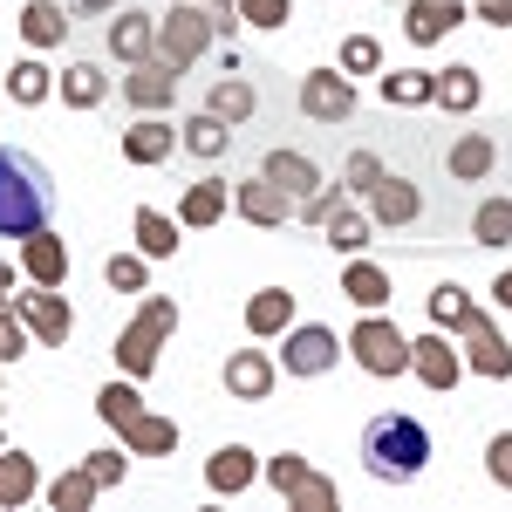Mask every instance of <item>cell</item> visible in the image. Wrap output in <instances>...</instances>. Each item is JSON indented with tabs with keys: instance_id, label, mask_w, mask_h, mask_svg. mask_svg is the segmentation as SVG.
Instances as JSON below:
<instances>
[{
	"instance_id": "obj_8",
	"label": "cell",
	"mask_w": 512,
	"mask_h": 512,
	"mask_svg": "<svg viewBox=\"0 0 512 512\" xmlns=\"http://www.w3.org/2000/svg\"><path fill=\"white\" fill-rule=\"evenodd\" d=\"M7 301H14V315L28 321V335H35L41 349H62V342H69L76 315H69V301H62L55 287H28V294H7Z\"/></svg>"
},
{
	"instance_id": "obj_35",
	"label": "cell",
	"mask_w": 512,
	"mask_h": 512,
	"mask_svg": "<svg viewBox=\"0 0 512 512\" xmlns=\"http://www.w3.org/2000/svg\"><path fill=\"white\" fill-rule=\"evenodd\" d=\"M123 444H130V458H171V451H178V424L144 410V417H137V424L123 431Z\"/></svg>"
},
{
	"instance_id": "obj_53",
	"label": "cell",
	"mask_w": 512,
	"mask_h": 512,
	"mask_svg": "<svg viewBox=\"0 0 512 512\" xmlns=\"http://www.w3.org/2000/svg\"><path fill=\"white\" fill-rule=\"evenodd\" d=\"M69 14H117V0H76Z\"/></svg>"
},
{
	"instance_id": "obj_32",
	"label": "cell",
	"mask_w": 512,
	"mask_h": 512,
	"mask_svg": "<svg viewBox=\"0 0 512 512\" xmlns=\"http://www.w3.org/2000/svg\"><path fill=\"white\" fill-rule=\"evenodd\" d=\"M383 103L390 110H424V103H437V69H396V76H383Z\"/></svg>"
},
{
	"instance_id": "obj_2",
	"label": "cell",
	"mask_w": 512,
	"mask_h": 512,
	"mask_svg": "<svg viewBox=\"0 0 512 512\" xmlns=\"http://www.w3.org/2000/svg\"><path fill=\"white\" fill-rule=\"evenodd\" d=\"M55 212V185H48V164L0 144V239H28L48 226Z\"/></svg>"
},
{
	"instance_id": "obj_27",
	"label": "cell",
	"mask_w": 512,
	"mask_h": 512,
	"mask_svg": "<svg viewBox=\"0 0 512 512\" xmlns=\"http://www.w3.org/2000/svg\"><path fill=\"white\" fill-rule=\"evenodd\" d=\"M96 417H103V424H110V431H130V424H137V417H144V396H137V376H117V383H103V390H96Z\"/></svg>"
},
{
	"instance_id": "obj_34",
	"label": "cell",
	"mask_w": 512,
	"mask_h": 512,
	"mask_svg": "<svg viewBox=\"0 0 512 512\" xmlns=\"http://www.w3.org/2000/svg\"><path fill=\"white\" fill-rule=\"evenodd\" d=\"M7 96H14L21 110H41V103L55 96V69H41L35 55H21V62L7 69Z\"/></svg>"
},
{
	"instance_id": "obj_24",
	"label": "cell",
	"mask_w": 512,
	"mask_h": 512,
	"mask_svg": "<svg viewBox=\"0 0 512 512\" xmlns=\"http://www.w3.org/2000/svg\"><path fill=\"white\" fill-rule=\"evenodd\" d=\"M260 171H267V178H274V185H280L287 198H294V205L321 192V171H315V158H301V151H267V164H260Z\"/></svg>"
},
{
	"instance_id": "obj_51",
	"label": "cell",
	"mask_w": 512,
	"mask_h": 512,
	"mask_svg": "<svg viewBox=\"0 0 512 512\" xmlns=\"http://www.w3.org/2000/svg\"><path fill=\"white\" fill-rule=\"evenodd\" d=\"M472 14L485 28H512V0H472Z\"/></svg>"
},
{
	"instance_id": "obj_36",
	"label": "cell",
	"mask_w": 512,
	"mask_h": 512,
	"mask_svg": "<svg viewBox=\"0 0 512 512\" xmlns=\"http://www.w3.org/2000/svg\"><path fill=\"white\" fill-rule=\"evenodd\" d=\"M253 103H260V96H253V82H246V76L212 82V96H205V110L226 117V123H246V117H253Z\"/></svg>"
},
{
	"instance_id": "obj_12",
	"label": "cell",
	"mask_w": 512,
	"mask_h": 512,
	"mask_svg": "<svg viewBox=\"0 0 512 512\" xmlns=\"http://www.w3.org/2000/svg\"><path fill=\"white\" fill-rule=\"evenodd\" d=\"M226 390L239 396V403H267L274 396V376H280V362L267 349H239V355H226Z\"/></svg>"
},
{
	"instance_id": "obj_52",
	"label": "cell",
	"mask_w": 512,
	"mask_h": 512,
	"mask_svg": "<svg viewBox=\"0 0 512 512\" xmlns=\"http://www.w3.org/2000/svg\"><path fill=\"white\" fill-rule=\"evenodd\" d=\"M492 301H499V308H512V267L499 280H492Z\"/></svg>"
},
{
	"instance_id": "obj_47",
	"label": "cell",
	"mask_w": 512,
	"mask_h": 512,
	"mask_svg": "<svg viewBox=\"0 0 512 512\" xmlns=\"http://www.w3.org/2000/svg\"><path fill=\"white\" fill-rule=\"evenodd\" d=\"M82 465H89V478L110 492V485H123V472H130V451H89Z\"/></svg>"
},
{
	"instance_id": "obj_40",
	"label": "cell",
	"mask_w": 512,
	"mask_h": 512,
	"mask_svg": "<svg viewBox=\"0 0 512 512\" xmlns=\"http://www.w3.org/2000/svg\"><path fill=\"white\" fill-rule=\"evenodd\" d=\"M431 321H437V328H465V321H472V294H465L458 280L431 287Z\"/></svg>"
},
{
	"instance_id": "obj_31",
	"label": "cell",
	"mask_w": 512,
	"mask_h": 512,
	"mask_svg": "<svg viewBox=\"0 0 512 512\" xmlns=\"http://www.w3.org/2000/svg\"><path fill=\"white\" fill-rule=\"evenodd\" d=\"M321 233H328V246H335L342 260H355V253H362V246L376 239V219H369V212H355L349 198H342V205H335V219H328Z\"/></svg>"
},
{
	"instance_id": "obj_21",
	"label": "cell",
	"mask_w": 512,
	"mask_h": 512,
	"mask_svg": "<svg viewBox=\"0 0 512 512\" xmlns=\"http://www.w3.org/2000/svg\"><path fill=\"white\" fill-rule=\"evenodd\" d=\"M294 328V294L287 287H260L253 301H246V335H260V342H274Z\"/></svg>"
},
{
	"instance_id": "obj_18",
	"label": "cell",
	"mask_w": 512,
	"mask_h": 512,
	"mask_svg": "<svg viewBox=\"0 0 512 512\" xmlns=\"http://www.w3.org/2000/svg\"><path fill=\"white\" fill-rule=\"evenodd\" d=\"M110 55H117L123 69H130V62H151V55H158V21L137 14V7L117 14V21H110Z\"/></svg>"
},
{
	"instance_id": "obj_1",
	"label": "cell",
	"mask_w": 512,
	"mask_h": 512,
	"mask_svg": "<svg viewBox=\"0 0 512 512\" xmlns=\"http://www.w3.org/2000/svg\"><path fill=\"white\" fill-rule=\"evenodd\" d=\"M424 465H431V431H424L417 417L383 410V417L362 424V472H369V478H383V485H410V478H424Z\"/></svg>"
},
{
	"instance_id": "obj_46",
	"label": "cell",
	"mask_w": 512,
	"mask_h": 512,
	"mask_svg": "<svg viewBox=\"0 0 512 512\" xmlns=\"http://www.w3.org/2000/svg\"><path fill=\"white\" fill-rule=\"evenodd\" d=\"M239 21H253V28H287V21H294V0H239Z\"/></svg>"
},
{
	"instance_id": "obj_4",
	"label": "cell",
	"mask_w": 512,
	"mask_h": 512,
	"mask_svg": "<svg viewBox=\"0 0 512 512\" xmlns=\"http://www.w3.org/2000/svg\"><path fill=\"white\" fill-rule=\"evenodd\" d=\"M212 14H205V0H171V14H164L158 21V55L164 62H171V69H178V76H185V69H192L198 55H205V48H212Z\"/></svg>"
},
{
	"instance_id": "obj_10",
	"label": "cell",
	"mask_w": 512,
	"mask_h": 512,
	"mask_svg": "<svg viewBox=\"0 0 512 512\" xmlns=\"http://www.w3.org/2000/svg\"><path fill=\"white\" fill-rule=\"evenodd\" d=\"M123 96H130V110H144V117H164L171 103H178V69L151 55V62H130V76H123Z\"/></svg>"
},
{
	"instance_id": "obj_22",
	"label": "cell",
	"mask_w": 512,
	"mask_h": 512,
	"mask_svg": "<svg viewBox=\"0 0 512 512\" xmlns=\"http://www.w3.org/2000/svg\"><path fill=\"white\" fill-rule=\"evenodd\" d=\"M171 151H178V123L144 117V123H130V130H123V158H130V164H164Z\"/></svg>"
},
{
	"instance_id": "obj_43",
	"label": "cell",
	"mask_w": 512,
	"mask_h": 512,
	"mask_svg": "<svg viewBox=\"0 0 512 512\" xmlns=\"http://www.w3.org/2000/svg\"><path fill=\"white\" fill-rule=\"evenodd\" d=\"M342 69H349V76H376V69H383L376 35H349V41H342Z\"/></svg>"
},
{
	"instance_id": "obj_41",
	"label": "cell",
	"mask_w": 512,
	"mask_h": 512,
	"mask_svg": "<svg viewBox=\"0 0 512 512\" xmlns=\"http://www.w3.org/2000/svg\"><path fill=\"white\" fill-rule=\"evenodd\" d=\"M287 506L294 512H335V478H321V472H308L294 492H287Z\"/></svg>"
},
{
	"instance_id": "obj_6",
	"label": "cell",
	"mask_w": 512,
	"mask_h": 512,
	"mask_svg": "<svg viewBox=\"0 0 512 512\" xmlns=\"http://www.w3.org/2000/svg\"><path fill=\"white\" fill-rule=\"evenodd\" d=\"M335 362H342V335L328 321H294L280 335V369L287 376H328Z\"/></svg>"
},
{
	"instance_id": "obj_20",
	"label": "cell",
	"mask_w": 512,
	"mask_h": 512,
	"mask_svg": "<svg viewBox=\"0 0 512 512\" xmlns=\"http://www.w3.org/2000/svg\"><path fill=\"white\" fill-rule=\"evenodd\" d=\"M21 267H28V280H35V287H62V274H69V246L41 226V233L21 239Z\"/></svg>"
},
{
	"instance_id": "obj_13",
	"label": "cell",
	"mask_w": 512,
	"mask_h": 512,
	"mask_svg": "<svg viewBox=\"0 0 512 512\" xmlns=\"http://www.w3.org/2000/svg\"><path fill=\"white\" fill-rule=\"evenodd\" d=\"M226 212H233V178H192L178 198V226H192V233L219 226Z\"/></svg>"
},
{
	"instance_id": "obj_29",
	"label": "cell",
	"mask_w": 512,
	"mask_h": 512,
	"mask_svg": "<svg viewBox=\"0 0 512 512\" xmlns=\"http://www.w3.org/2000/svg\"><path fill=\"white\" fill-rule=\"evenodd\" d=\"M178 144H185V151H192V158H226V151H233V123L226 117H212V110H198L192 123H185V130H178Z\"/></svg>"
},
{
	"instance_id": "obj_11",
	"label": "cell",
	"mask_w": 512,
	"mask_h": 512,
	"mask_svg": "<svg viewBox=\"0 0 512 512\" xmlns=\"http://www.w3.org/2000/svg\"><path fill=\"white\" fill-rule=\"evenodd\" d=\"M410 376H417L424 390H458L465 355L444 342V328H431V335H417V342H410Z\"/></svg>"
},
{
	"instance_id": "obj_28",
	"label": "cell",
	"mask_w": 512,
	"mask_h": 512,
	"mask_svg": "<svg viewBox=\"0 0 512 512\" xmlns=\"http://www.w3.org/2000/svg\"><path fill=\"white\" fill-rule=\"evenodd\" d=\"M478 103H485V82H478V69H437V110H451V117H472Z\"/></svg>"
},
{
	"instance_id": "obj_50",
	"label": "cell",
	"mask_w": 512,
	"mask_h": 512,
	"mask_svg": "<svg viewBox=\"0 0 512 512\" xmlns=\"http://www.w3.org/2000/svg\"><path fill=\"white\" fill-rule=\"evenodd\" d=\"M205 14H212V35H239V0H205Z\"/></svg>"
},
{
	"instance_id": "obj_5",
	"label": "cell",
	"mask_w": 512,
	"mask_h": 512,
	"mask_svg": "<svg viewBox=\"0 0 512 512\" xmlns=\"http://www.w3.org/2000/svg\"><path fill=\"white\" fill-rule=\"evenodd\" d=\"M349 355H355V369H369V376H403L410 369V342H403L396 321H383V308H369V321L349 328Z\"/></svg>"
},
{
	"instance_id": "obj_26",
	"label": "cell",
	"mask_w": 512,
	"mask_h": 512,
	"mask_svg": "<svg viewBox=\"0 0 512 512\" xmlns=\"http://www.w3.org/2000/svg\"><path fill=\"white\" fill-rule=\"evenodd\" d=\"M130 226H137V253H144V260H171L178 239H185V226H178L171 212H158V205H137Z\"/></svg>"
},
{
	"instance_id": "obj_37",
	"label": "cell",
	"mask_w": 512,
	"mask_h": 512,
	"mask_svg": "<svg viewBox=\"0 0 512 512\" xmlns=\"http://www.w3.org/2000/svg\"><path fill=\"white\" fill-rule=\"evenodd\" d=\"M472 246H512V198H485L472 212Z\"/></svg>"
},
{
	"instance_id": "obj_45",
	"label": "cell",
	"mask_w": 512,
	"mask_h": 512,
	"mask_svg": "<svg viewBox=\"0 0 512 512\" xmlns=\"http://www.w3.org/2000/svg\"><path fill=\"white\" fill-rule=\"evenodd\" d=\"M301 478H308V458H301V451H280V458H267V485H274L280 499H287Z\"/></svg>"
},
{
	"instance_id": "obj_9",
	"label": "cell",
	"mask_w": 512,
	"mask_h": 512,
	"mask_svg": "<svg viewBox=\"0 0 512 512\" xmlns=\"http://www.w3.org/2000/svg\"><path fill=\"white\" fill-rule=\"evenodd\" d=\"M458 335H465V369H472V376H485V383H512V349H506V335L492 328V315L472 308V321H465Z\"/></svg>"
},
{
	"instance_id": "obj_33",
	"label": "cell",
	"mask_w": 512,
	"mask_h": 512,
	"mask_svg": "<svg viewBox=\"0 0 512 512\" xmlns=\"http://www.w3.org/2000/svg\"><path fill=\"white\" fill-rule=\"evenodd\" d=\"M342 294H349L355 308H383V301H390V274H383L376 260H362V253H355L349 267H342Z\"/></svg>"
},
{
	"instance_id": "obj_49",
	"label": "cell",
	"mask_w": 512,
	"mask_h": 512,
	"mask_svg": "<svg viewBox=\"0 0 512 512\" xmlns=\"http://www.w3.org/2000/svg\"><path fill=\"white\" fill-rule=\"evenodd\" d=\"M485 472H492V485L512 492V431H499L492 444H485Z\"/></svg>"
},
{
	"instance_id": "obj_17",
	"label": "cell",
	"mask_w": 512,
	"mask_h": 512,
	"mask_svg": "<svg viewBox=\"0 0 512 512\" xmlns=\"http://www.w3.org/2000/svg\"><path fill=\"white\" fill-rule=\"evenodd\" d=\"M260 478V458L246 451V444H219L212 458H205V485L219 492V499H233V492H246Z\"/></svg>"
},
{
	"instance_id": "obj_15",
	"label": "cell",
	"mask_w": 512,
	"mask_h": 512,
	"mask_svg": "<svg viewBox=\"0 0 512 512\" xmlns=\"http://www.w3.org/2000/svg\"><path fill=\"white\" fill-rule=\"evenodd\" d=\"M465 14H472V0H410V7H403V35L417 41V48H431V41H444Z\"/></svg>"
},
{
	"instance_id": "obj_39",
	"label": "cell",
	"mask_w": 512,
	"mask_h": 512,
	"mask_svg": "<svg viewBox=\"0 0 512 512\" xmlns=\"http://www.w3.org/2000/svg\"><path fill=\"white\" fill-rule=\"evenodd\" d=\"M103 280H110L117 294H151V267H144V253H110V260H103Z\"/></svg>"
},
{
	"instance_id": "obj_44",
	"label": "cell",
	"mask_w": 512,
	"mask_h": 512,
	"mask_svg": "<svg viewBox=\"0 0 512 512\" xmlns=\"http://www.w3.org/2000/svg\"><path fill=\"white\" fill-rule=\"evenodd\" d=\"M376 178H383V158H376V151H349V164H342V192H376Z\"/></svg>"
},
{
	"instance_id": "obj_54",
	"label": "cell",
	"mask_w": 512,
	"mask_h": 512,
	"mask_svg": "<svg viewBox=\"0 0 512 512\" xmlns=\"http://www.w3.org/2000/svg\"><path fill=\"white\" fill-rule=\"evenodd\" d=\"M0 294H14V267L7 260H0Z\"/></svg>"
},
{
	"instance_id": "obj_48",
	"label": "cell",
	"mask_w": 512,
	"mask_h": 512,
	"mask_svg": "<svg viewBox=\"0 0 512 512\" xmlns=\"http://www.w3.org/2000/svg\"><path fill=\"white\" fill-rule=\"evenodd\" d=\"M342 185H321L315 198H301V205H294V212H301V219H308V226H328V219H335V205H342Z\"/></svg>"
},
{
	"instance_id": "obj_42",
	"label": "cell",
	"mask_w": 512,
	"mask_h": 512,
	"mask_svg": "<svg viewBox=\"0 0 512 512\" xmlns=\"http://www.w3.org/2000/svg\"><path fill=\"white\" fill-rule=\"evenodd\" d=\"M28 342H35V335H28V321L14 315V301L0 294V362H21V355H28Z\"/></svg>"
},
{
	"instance_id": "obj_19",
	"label": "cell",
	"mask_w": 512,
	"mask_h": 512,
	"mask_svg": "<svg viewBox=\"0 0 512 512\" xmlns=\"http://www.w3.org/2000/svg\"><path fill=\"white\" fill-rule=\"evenodd\" d=\"M492 164H499V144H492L485 130H465V137L444 151V171H451L458 185H478V178H492Z\"/></svg>"
},
{
	"instance_id": "obj_3",
	"label": "cell",
	"mask_w": 512,
	"mask_h": 512,
	"mask_svg": "<svg viewBox=\"0 0 512 512\" xmlns=\"http://www.w3.org/2000/svg\"><path fill=\"white\" fill-rule=\"evenodd\" d=\"M171 328H178V301H171V294H151V301L130 315V328L117 335V349H110L123 376H137V383H144V376L158 369V349H164V335H171Z\"/></svg>"
},
{
	"instance_id": "obj_25",
	"label": "cell",
	"mask_w": 512,
	"mask_h": 512,
	"mask_svg": "<svg viewBox=\"0 0 512 512\" xmlns=\"http://www.w3.org/2000/svg\"><path fill=\"white\" fill-rule=\"evenodd\" d=\"M41 492V472H35V458L28 451H7L0 444V512H21L28 499Z\"/></svg>"
},
{
	"instance_id": "obj_16",
	"label": "cell",
	"mask_w": 512,
	"mask_h": 512,
	"mask_svg": "<svg viewBox=\"0 0 512 512\" xmlns=\"http://www.w3.org/2000/svg\"><path fill=\"white\" fill-rule=\"evenodd\" d=\"M417 212H424V192H417L410 178H390V171H383L376 192H369V219H376V226H410Z\"/></svg>"
},
{
	"instance_id": "obj_30",
	"label": "cell",
	"mask_w": 512,
	"mask_h": 512,
	"mask_svg": "<svg viewBox=\"0 0 512 512\" xmlns=\"http://www.w3.org/2000/svg\"><path fill=\"white\" fill-rule=\"evenodd\" d=\"M21 41H35V48H62V41H69V7H55V0H28V7H21Z\"/></svg>"
},
{
	"instance_id": "obj_55",
	"label": "cell",
	"mask_w": 512,
	"mask_h": 512,
	"mask_svg": "<svg viewBox=\"0 0 512 512\" xmlns=\"http://www.w3.org/2000/svg\"><path fill=\"white\" fill-rule=\"evenodd\" d=\"M0 369H7V362H0Z\"/></svg>"
},
{
	"instance_id": "obj_23",
	"label": "cell",
	"mask_w": 512,
	"mask_h": 512,
	"mask_svg": "<svg viewBox=\"0 0 512 512\" xmlns=\"http://www.w3.org/2000/svg\"><path fill=\"white\" fill-rule=\"evenodd\" d=\"M55 96H62L69 110H103V103H110V76H103L96 62H69V69L55 76Z\"/></svg>"
},
{
	"instance_id": "obj_7",
	"label": "cell",
	"mask_w": 512,
	"mask_h": 512,
	"mask_svg": "<svg viewBox=\"0 0 512 512\" xmlns=\"http://www.w3.org/2000/svg\"><path fill=\"white\" fill-rule=\"evenodd\" d=\"M301 117L308 123H349L355 117V76L342 69V62L301 76Z\"/></svg>"
},
{
	"instance_id": "obj_38",
	"label": "cell",
	"mask_w": 512,
	"mask_h": 512,
	"mask_svg": "<svg viewBox=\"0 0 512 512\" xmlns=\"http://www.w3.org/2000/svg\"><path fill=\"white\" fill-rule=\"evenodd\" d=\"M96 492H103V485L89 478V465H76V472H62L55 485H48V506H55V512H89Z\"/></svg>"
},
{
	"instance_id": "obj_14",
	"label": "cell",
	"mask_w": 512,
	"mask_h": 512,
	"mask_svg": "<svg viewBox=\"0 0 512 512\" xmlns=\"http://www.w3.org/2000/svg\"><path fill=\"white\" fill-rule=\"evenodd\" d=\"M233 205H239V219H253V226H287V219H294V198L280 192L267 171H260V178H239Z\"/></svg>"
}]
</instances>
